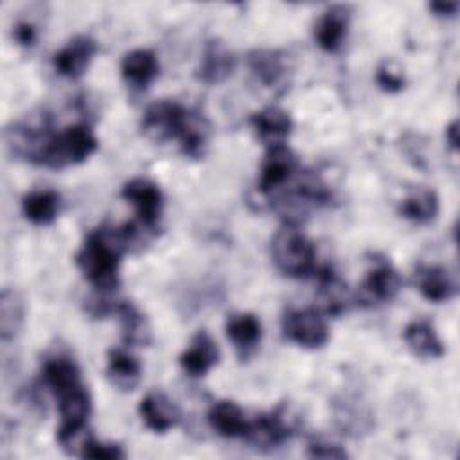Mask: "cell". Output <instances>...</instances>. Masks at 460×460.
Returning <instances> with one entry per match:
<instances>
[{
    "label": "cell",
    "mask_w": 460,
    "mask_h": 460,
    "mask_svg": "<svg viewBox=\"0 0 460 460\" xmlns=\"http://www.w3.org/2000/svg\"><path fill=\"white\" fill-rule=\"evenodd\" d=\"M225 329L241 359H248L257 350L262 336V325L255 314L232 313L226 318Z\"/></svg>",
    "instance_id": "cell-11"
},
{
    "label": "cell",
    "mask_w": 460,
    "mask_h": 460,
    "mask_svg": "<svg viewBox=\"0 0 460 460\" xmlns=\"http://www.w3.org/2000/svg\"><path fill=\"white\" fill-rule=\"evenodd\" d=\"M23 320H25L23 296L13 288H4L0 295V340L4 343L13 341L22 332Z\"/></svg>",
    "instance_id": "cell-25"
},
{
    "label": "cell",
    "mask_w": 460,
    "mask_h": 460,
    "mask_svg": "<svg viewBox=\"0 0 460 460\" xmlns=\"http://www.w3.org/2000/svg\"><path fill=\"white\" fill-rule=\"evenodd\" d=\"M413 282L429 302H446L456 293V286L447 270L437 264H419L413 273Z\"/></svg>",
    "instance_id": "cell-14"
},
{
    "label": "cell",
    "mask_w": 460,
    "mask_h": 460,
    "mask_svg": "<svg viewBox=\"0 0 460 460\" xmlns=\"http://www.w3.org/2000/svg\"><path fill=\"white\" fill-rule=\"evenodd\" d=\"M135 239L131 225L99 226L92 230L79 252L75 264L81 268L88 282L102 293L113 291L119 286V264L124 252Z\"/></svg>",
    "instance_id": "cell-2"
},
{
    "label": "cell",
    "mask_w": 460,
    "mask_h": 460,
    "mask_svg": "<svg viewBox=\"0 0 460 460\" xmlns=\"http://www.w3.org/2000/svg\"><path fill=\"white\" fill-rule=\"evenodd\" d=\"M95 54L97 43L93 38L84 34L75 36L59 52H56L54 68L66 79H77L86 72Z\"/></svg>",
    "instance_id": "cell-10"
},
{
    "label": "cell",
    "mask_w": 460,
    "mask_h": 460,
    "mask_svg": "<svg viewBox=\"0 0 460 460\" xmlns=\"http://www.w3.org/2000/svg\"><path fill=\"white\" fill-rule=\"evenodd\" d=\"M318 275V304L320 313H325L329 316H340L349 309L350 295L347 289V284L332 271V268L325 266L316 271Z\"/></svg>",
    "instance_id": "cell-17"
},
{
    "label": "cell",
    "mask_w": 460,
    "mask_h": 460,
    "mask_svg": "<svg viewBox=\"0 0 460 460\" xmlns=\"http://www.w3.org/2000/svg\"><path fill=\"white\" fill-rule=\"evenodd\" d=\"M59 207H61V198L56 190H50V189L31 190L22 199L23 216L34 225L52 223L59 214Z\"/></svg>",
    "instance_id": "cell-26"
},
{
    "label": "cell",
    "mask_w": 460,
    "mask_h": 460,
    "mask_svg": "<svg viewBox=\"0 0 460 460\" xmlns=\"http://www.w3.org/2000/svg\"><path fill=\"white\" fill-rule=\"evenodd\" d=\"M248 66L253 75L268 88H277L284 83L288 66L286 59L279 50L255 49L248 54Z\"/></svg>",
    "instance_id": "cell-21"
},
{
    "label": "cell",
    "mask_w": 460,
    "mask_h": 460,
    "mask_svg": "<svg viewBox=\"0 0 460 460\" xmlns=\"http://www.w3.org/2000/svg\"><path fill=\"white\" fill-rule=\"evenodd\" d=\"M142 131L155 142L178 140L189 158H201L208 146L210 126L205 117L174 101H156L144 111Z\"/></svg>",
    "instance_id": "cell-1"
},
{
    "label": "cell",
    "mask_w": 460,
    "mask_h": 460,
    "mask_svg": "<svg viewBox=\"0 0 460 460\" xmlns=\"http://www.w3.org/2000/svg\"><path fill=\"white\" fill-rule=\"evenodd\" d=\"M271 255L275 266L288 277L307 279L318 271L314 244L295 225H286L275 234Z\"/></svg>",
    "instance_id": "cell-4"
},
{
    "label": "cell",
    "mask_w": 460,
    "mask_h": 460,
    "mask_svg": "<svg viewBox=\"0 0 460 460\" xmlns=\"http://www.w3.org/2000/svg\"><path fill=\"white\" fill-rule=\"evenodd\" d=\"M122 198L135 207L137 216L146 230H156L164 207V196L156 183L147 178H133L124 183Z\"/></svg>",
    "instance_id": "cell-7"
},
{
    "label": "cell",
    "mask_w": 460,
    "mask_h": 460,
    "mask_svg": "<svg viewBox=\"0 0 460 460\" xmlns=\"http://www.w3.org/2000/svg\"><path fill=\"white\" fill-rule=\"evenodd\" d=\"M284 336L304 347V349H320L329 340L327 323L318 309H291L282 320Z\"/></svg>",
    "instance_id": "cell-5"
},
{
    "label": "cell",
    "mask_w": 460,
    "mask_h": 460,
    "mask_svg": "<svg viewBox=\"0 0 460 460\" xmlns=\"http://www.w3.org/2000/svg\"><path fill=\"white\" fill-rule=\"evenodd\" d=\"M404 341L408 349L422 359H437L444 356V345L435 332L431 322L420 318L413 320L404 329Z\"/></svg>",
    "instance_id": "cell-22"
},
{
    "label": "cell",
    "mask_w": 460,
    "mask_h": 460,
    "mask_svg": "<svg viewBox=\"0 0 460 460\" xmlns=\"http://www.w3.org/2000/svg\"><path fill=\"white\" fill-rule=\"evenodd\" d=\"M250 124L257 137L268 146L284 144L282 140L291 133L293 120L288 111L279 106H266L250 117Z\"/></svg>",
    "instance_id": "cell-18"
},
{
    "label": "cell",
    "mask_w": 460,
    "mask_h": 460,
    "mask_svg": "<svg viewBox=\"0 0 460 460\" xmlns=\"http://www.w3.org/2000/svg\"><path fill=\"white\" fill-rule=\"evenodd\" d=\"M120 320L122 340L133 347H146L151 341V327L146 314L131 302H120L115 307Z\"/></svg>",
    "instance_id": "cell-27"
},
{
    "label": "cell",
    "mask_w": 460,
    "mask_h": 460,
    "mask_svg": "<svg viewBox=\"0 0 460 460\" xmlns=\"http://www.w3.org/2000/svg\"><path fill=\"white\" fill-rule=\"evenodd\" d=\"M140 415L144 424L155 433H165L180 420L178 406L162 392H151L140 401Z\"/></svg>",
    "instance_id": "cell-16"
},
{
    "label": "cell",
    "mask_w": 460,
    "mask_h": 460,
    "mask_svg": "<svg viewBox=\"0 0 460 460\" xmlns=\"http://www.w3.org/2000/svg\"><path fill=\"white\" fill-rule=\"evenodd\" d=\"M43 381L52 390L56 397H61L79 386L81 383V370L74 359L66 356H54L45 359L43 363Z\"/></svg>",
    "instance_id": "cell-19"
},
{
    "label": "cell",
    "mask_w": 460,
    "mask_h": 460,
    "mask_svg": "<svg viewBox=\"0 0 460 460\" xmlns=\"http://www.w3.org/2000/svg\"><path fill=\"white\" fill-rule=\"evenodd\" d=\"M160 65L153 50L135 49L122 58L120 72L122 77L135 88H146L158 75Z\"/></svg>",
    "instance_id": "cell-20"
},
{
    "label": "cell",
    "mask_w": 460,
    "mask_h": 460,
    "mask_svg": "<svg viewBox=\"0 0 460 460\" xmlns=\"http://www.w3.org/2000/svg\"><path fill=\"white\" fill-rule=\"evenodd\" d=\"M219 359V349L216 341L210 338L208 332L199 331L189 349H185L180 356V365L181 368L192 376V377H201L205 376Z\"/></svg>",
    "instance_id": "cell-15"
},
{
    "label": "cell",
    "mask_w": 460,
    "mask_h": 460,
    "mask_svg": "<svg viewBox=\"0 0 460 460\" xmlns=\"http://www.w3.org/2000/svg\"><path fill=\"white\" fill-rule=\"evenodd\" d=\"M307 455L313 458H327V460L349 456V453L340 444H332V442H325V440L311 442L307 446Z\"/></svg>",
    "instance_id": "cell-32"
},
{
    "label": "cell",
    "mask_w": 460,
    "mask_h": 460,
    "mask_svg": "<svg viewBox=\"0 0 460 460\" xmlns=\"http://www.w3.org/2000/svg\"><path fill=\"white\" fill-rule=\"evenodd\" d=\"M108 379L111 385L122 392H131L137 388L142 377L140 361L122 349H111L108 352Z\"/></svg>",
    "instance_id": "cell-23"
},
{
    "label": "cell",
    "mask_w": 460,
    "mask_h": 460,
    "mask_svg": "<svg viewBox=\"0 0 460 460\" xmlns=\"http://www.w3.org/2000/svg\"><path fill=\"white\" fill-rule=\"evenodd\" d=\"M210 428L226 438H243L248 428V419L234 401H217L208 410Z\"/></svg>",
    "instance_id": "cell-24"
},
{
    "label": "cell",
    "mask_w": 460,
    "mask_h": 460,
    "mask_svg": "<svg viewBox=\"0 0 460 460\" xmlns=\"http://www.w3.org/2000/svg\"><path fill=\"white\" fill-rule=\"evenodd\" d=\"M295 171H296V158L293 151L284 144L270 146L261 165V174L257 181L259 192L261 194L277 192L280 187H284L291 180Z\"/></svg>",
    "instance_id": "cell-8"
},
{
    "label": "cell",
    "mask_w": 460,
    "mask_h": 460,
    "mask_svg": "<svg viewBox=\"0 0 460 460\" xmlns=\"http://www.w3.org/2000/svg\"><path fill=\"white\" fill-rule=\"evenodd\" d=\"M38 38V31L34 27L32 22H27V20H22L14 25V40L22 45V47H31L34 45Z\"/></svg>",
    "instance_id": "cell-33"
},
{
    "label": "cell",
    "mask_w": 460,
    "mask_h": 460,
    "mask_svg": "<svg viewBox=\"0 0 460 460\" xmlns=\"http://www.w3.org/2000/svg\"><path fill=\"white\" fill-rule=\"evenodd\" d=\"M376 83L379 84L381 90L394 93V92H399L404 88L406 79H404L402 70L395 63L385 61L379 65V68L376 72Z\"/></svg>",
    "instance_id": "cell-30"
},
{
    "label": "cell",
    "mask_w": 460,
    "mask_h": 460,
    "mask_svg": "<svg viewBox=\"0 0 460 460\" xmlns=\"http://www.w3.org/2000/svg\"><path fill=\"white\" fill-rule=\"evenodd\" d=\"M58 402H59L61 424H86L92 410V401L84 386H79L58 397Z\"/></svg>",
    "instance_id": "cell-29"
},
{
    "label": "cell",
    "mask_w": 460,
    "mask_h": 460,
    "mask_svg": "<svg viewBox=\"0 0 460 460\" xmlns=\"http://www.w3.org/2000/svg\"><path fill=\"white\" fill-rule=\"evenodd\" d=\"M446 140H447L449 147H451L453 151H456V147H458V122H456V120H453V122L446 128Z\"/></svg>",
    "instance_id": "cell-35"
},
{
    "label": "cell",
    "mask_w": 460,
    "mask_h": 460,
    "mask_svg": "<svg viewBox=\"0 0 460 460\" xmlns=\"http://www.w3.org/2000/svg\"><path fill=\"white\" fill-rule=\"evenodd\" d=\"M97 149V137L86 124H74L59 133L45 131L34 164L61 169L84 162Z\"/></svg>",
    "instance_id": "cell-3"
},
{
    "label": "cell",
    "mask_w": 460,
    "mask_h": 460,
    "mask_svg": "<svg viewBox=\"0 0 460 460\" xmlns=\"http://www.w3.org/2000/svg\"><path fill=\"white\" fill-rule=\"evenodd\" d=\"M126 453L122 451V447L119 444H104V442H97L95 438H92L83 453V458H101V460H115V458H124Z\"/></svg>",
    "instance_id": "cell-31"
},
{
    "label": "cell",
    "mask_w": 460,
    "mask_h": 460,
    "mask_svg": "<svg viewBox=\"0 0 460 460\" xmlns=\"http://www.w3.org/2000/svg\"><path fill=\"white\" fill-rule=\"evenodd\" d=\"M235 58L219 40H208L203 49L198 79L205 84H219L234 74Z\"/></svg>",
    "instance_id": "cell-12"
},
{
    "label": "cell",
    "mask_w": 460,
    "mask_h": 460,
    "mask_svg": "<svg viewBox=\"0 0 460 460\" xmlns=\"http://www.w3.org/2000/svg\"><path fill=\"white\" fill-rule=\"evenodd\" d=\"M401 277L397 270L383 259H376L374 268L368 270L367 277L358 289V304L372 307L377 304L390 302L401 289Z\"/></svg>",
    "instance_id": "cell-6"
},
{
    "label": "cell",
    "mask_w": 460,
    "mask_h": 460,
    "mask_svg": "<svg viewBox=\"0 0 460 460\" xmlns=\"http://www.w3.org/2000/svg\"><path fill=\"white\" fill-rule=\"evenodd\" d=\"M293 433V426L289 424L284 406L257 415L253 420H248V428L244 433V440L259 449H271L284 444Z\"/></svg>",
    "instance_id": "cell-9"
},
{
    "label": "cell",
    "mask_w": 460,
    "mask_h": 460,
    "mask_svg": "<svg viewBox=\"0 0 460 460\" xmlns=\"http://www.w3.org/2000/svg\"><path fill=\"white\" fill-rule=\"evenodd\" d=\"M399 214L417 225L431 223L438 214V196L431 189H417L410 192L399 205Z\"/></svg>",
    "instance_id": "cell-28"
},
{
    "label": "cell",
    "mask_w": 460,
    "mask_h": 460,
    "mask_svg": "<svg viewBox=\"0 0 460 460\" xmlns=\"http://www.w3.org/2000/svg\"><path fill=\"white\" fill-rule=\"evenodd\" d=\"M429 9L437 16H453L458 9V4L456 2H433V4H429Z\"/></svg>",
    "instance_id": "cell-34"
},
{
    "label": "cell",
    "mask_w": 460,
    "mask_h": 460,
    "mask_svg": "<svg viewBox=\"0 0 460 460\" xmlns=\"http://www.w3.org/2000/svg\"><path fill=\"white\" fill-rule=\"evenodd\" d=\"M349 7L332 5L314 23V40L325 52H338L349 29Z\"/></svg>",
    "instance_id": "cell-13"
}]
</instances>
